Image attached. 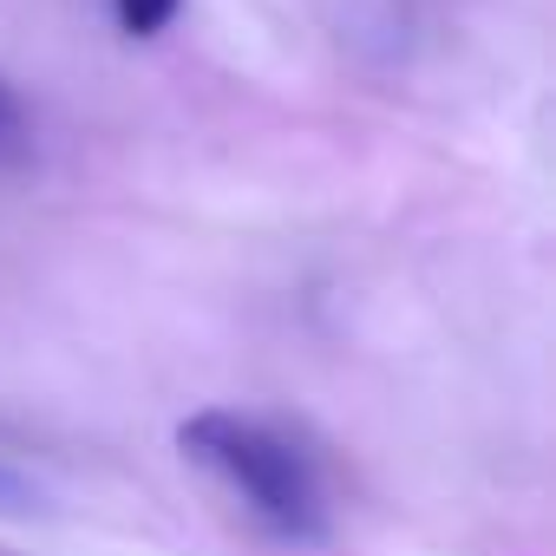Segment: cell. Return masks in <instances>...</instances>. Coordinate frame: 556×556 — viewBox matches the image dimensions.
Masks as SVG:
<instances>
[{
  "label": "cell",
  "instance_id": "3957f363",
  "mask_svg": "<svg viewBox=\"0 0 556 556\" xmlns=\"http://www.w3.org/2000/svg\"><path fill=\"white\" fill-rule=\"evenodd\" d=\"M34 157V118H27V99L14 92V79L0 73V170H21Z\"/></svg>",
  "mask_w": 556,
  "mask_h": 556
},
{
  "label": "cell",
  "instance_id": "277c9868",
  "mask_svg": "<svg viewBox=\"0 0 556 556\" xmlns=\"http://www.w3.org/2000/svg\"><path fill=\"white\" fill-rule=\"evenodd\" d=\"M177 8H184V0H112V14H118V27H125L131 40L164 34V27L177 21Z\"/></svg>",
  "mask_w": 556,
  "mask_h": 556
},
{
  "label": "cell",
  "instance_id": "6da1fadb",
  "mask_svg": "<svg viewBox=\"0 0 556 556\" xmlns=\"http://www.w3.org/2000/svg\"><path fill=\"white\" fill-rule=\"evenodd\" d=\"M177 452L268 536L289 549L334 543V484L328 458L282 419L242 413V406H203L177 426Z\"/></svg>",
  "mask_w": 556,
  "mask_h": 556
},
{
  "label": "cell",
  "instance_id": "7a4b0ae2",
  "mask_svg": "<svg viewBox=\"0 0 556 556\" xmlns=\"http://www.w3.org/2000/svg\"><path fill=\"white\" fill-rule=\"evenodd\" d=\"M47 504H53V478H47V458L0 419V517H14V523H27V517H47Z\"/></svg>",
  "mask_w": 556,
  "mask_h": 556
}]
</instances>
